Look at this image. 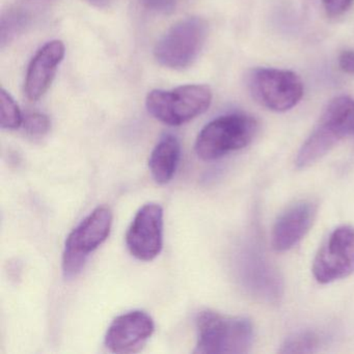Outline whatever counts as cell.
<instances>
[{"label":"cell","instance_id":"6da1fadb","mask_svg":"<svg viewBox=\"0 0 354 354\" xmlns=\"http://www.w3.org/2000/svg\"><path fill=\"white\" fill-rule=\"evenodd\" d=\"M196 330L194 353L243 354L248 352L254 339V327L248 319L210 310L198 315Z\"/></svg>","mask_w":354,"mask_h":354},{"label":"cell","instance_id":"7a4b0ae2","mask_svg":"<svg viewBox=\"0 0 354 354\" xmlns=\"http://www.w3.org/2000/svg\"><path fill=\"white\" fill-rule=\"evenodd\" d=\"M354 134V99H333L321 115L310 138L300 149L296 165L306 167L322 158L339 140Z\"/></svg>","mask_w":354,"mask_h":354},{"label":"cell","instance_id":"3957f363","mask_svg":"<svg viewBox=\"0 0 354 354\" xmlns=\"http://www.w3.org/2000/svg\"><path fill=\"white\" fill-rule=\"evenodd\" d=\"M257 131L258 123L250 115L233 113L217 118L198 133L196 154L205 161L216 160L245 148L254 140Z\"/></svg>","mask_w":354,"mask_h":354},{"label":"cell","instance_id":"277c9868","mask_svg":"<svg viewBox=\"0 0 354 354\" xmlns=\"http://www.w3.org/2000/svg\"><path fill=\"white\" fill-rule=\"evenodd\" d=\"M212 92L204 84H187L174 90L149 93L146 106L149 113L169 126H180L204 113L210 106Z\"/></svg>","mask_w":354,"mask_h":354},{"label":"cell","instance_id":"5b68a950","mask_svg":"<svg viewBox=\"0 0 354 354\" xmlns=\"http://www.w3.org/2000/svg\"><path fill=\"white\" fill-rule=\"evenodd\" d=\"M208 24L200 17H189L171 26L156 43L154 57L163 67L186 69L196 62L206 42Z\"/></svg>","mask_w":354,"mask_h":354},{"label":"cell","instance_id":"8992f818","mask_svg":"<svg viewBox=\"0 0 354 354\" xmlns=\"http://www.w3.org/2000/svg\"><path fill=\"white\" fill-rule=\"evenodd\" d=\"M113 212L109 207L101 206L70 233L66 240L63 257L66 279H73L82 272L90 254L109 238Z\"/></svg>","mask_w":354,"mask_h":354},{"label":"cell","instance_id":"52a82bcc","mask_svg":"<svg viewBox=\"0 0 354 354\" xmlns=\"http://www.w3.org/2000/svg\"><path fill=\"white\" fill-rule=\"evenodd\" d=\"M246 84L250 95L259 104L277 113L293 109L304 95V84L299 76L287 70H250Z\"/></svg>","mask_w":354,"mask_h":354},{"label":"cell","instance_id":"ba28073f","mask_svg":"<svg viewBox=\"0 0 354 354\" xmlns=\"http://www.w3.org/2000/svg\"><path fill=\"white\" fill-rule=\"evenodd\" d=\"M354 272V229L337 227L317 254L313 264L315 279L328 283L349 277Z\"/></svg>","mask_w":354,"mask_h":354},{"label":"cell","instance_id":"9c48e42d","mask_svg":"<svg viewBox=\"0 0 354 354\" xmlns=\"http://www.w3.org/2000/svg\"><path fill=\"white\" fill-rule=\"evenodd\" d=\"M126 243L132 256L145 262L154 260L163 246V210L159 205L140 209L128 230Z\"/></svg>","mask_w":354,"mask_h":354},{"label":"cell","instance_id":"30bf717a","mask_svg":"<svg viewBox=\"0 0 354 354\" xmlns=\"http://www.w3.org/2000/svg\"><path fill=\"white\" fill-rule=\"evenodd\" d=\"M153 319L142 310H133L115 318L105 335V345L115 353L140 351L154 333Z\"/></svg>","mask_w":354,"mask_h":354},{"label":"cell","instance_id":"8fae6325","mask_svg":"<svg viewBox=\"0 0 354 354\" xmlns=\"http://www.w3.org/2000/svg\"><path fill=\"white\" fill-rule=\"evenodd\" d=\"M65 53L64 43L55 40L45 44L32 57L24 84V92L30 101L39 100L47 92Z\"/></svg>","mask_w":354,"mask_h":354},{"label":"cell","instance_id":"7c38bea8","mask_svg":"<svg viewBox=\"0 0 354 354\" xmlns=\"http://www.w3.org/2000/svg\"><path fill=\"white\" fill-rule=\"evenodd\" d=\"M316 206L310 202H300L281 215L273 227L272 246L285 252L295 246L312 227Z\"/></svg>","mask_w":354,"mask_h":354},{"label":"cell","instance_id":"4fadbf2b","mask_svg":"<svg viewBox=\"0 0 354 354\" xmlns=\"http://www.w3.org/2000/svg\"><path fill=\"white\" fill-rule=\"evenodd\" d=\"M245 274L248 287L259 298L270 302L279 299L283 292L281 279L260 254H250L246 261Z\"/></svg>","mask_w":354,"mask_h":354},{"label":"cell","instance_id":"5bb4252c","mask_svg":"<svg viewBox=\"0 0 354 354\" xmlns=\"http://www.w3.org/2000/svg\"><path fill=\"white\" fill-rule=\"evenodd\" d=\"M180 156L181 147L175 136H165L161 138L149 160V167L153 179L161 185L169 183L177 171Z\"/></svg>","mask_w":354,"mask_h":354},{"label":"cell","instance_id":"9a60e30c","mask_svg":"<svg viewBox=\"0 0 354 354\" xmlns=\"http://www.w3.org/2000/svg\"><path fill=\"white\" fill-rule=\"evenodd\" d=\"M320 346V337L313 331L294 333L286 339L279 350L281 353H314Z\"/></svg>","mask_w":354,"mask_h":354},{"label":"cell","instance_id":"2e32d148","mask_svg":"<svg viewBox=\"0 0 354 354\" xmlns=\"http://www.w3.org/2000/svg\"><path fill=\"white\" fill-rule=\"evenodd\" d=\"M24 123V117L13 97L1 88L0 92V125L3 129H18Z\"/></svg>","mask_w":354,"mask_h":354},{"label":"cell","instance_id":"e0dca14e","mask_svg":"<svg viewBox=\"0 0 354 354\" xmlns=\"http://www.w3.org/2000/svg\"><path fill=\"white\" fill-rule=\"evenodd\" d=\"M24 130L30 138H41L50 130V120L40 113H28L24 119Z\"/></svg>","mask_w":354,"mask_h":354},{"label":"cell","instance_id":"ac0fdd59","mask_svg":"<svg viewBox=\"0 0 354 354\" xmlns=\"http://www.w3.org/2000/svg\"><path fill=\"white\" fill-rule=\"evenodd\" d=\"M53 0H19L15 7L28 16L30 20L47 9Z\"/></svg>","mask_w":354,"mask_h":354},{"label":"cell","instance_id":"d6986e66","mask_svg":"<svg viewBox=\"0 0 354 354\" xmlns=\"http://www.w3.org/2000/svg\"><path fill=\"white\" fill-rule=\"evenodd\" d=\"M354 0H322L327 15L331 18L343 16L351 8Z\"/></svg>","mask_w":354,"mask_h":354},{"label":"cell","instance_id":"ffe728a7","mask_svg":"<svg viewBox=\"0 0 354 354\" xmlns=\"http://www.w3.org/2000/svg\"><path fill=\"white\" fill-rule=\"evenodd\" d=\"M140 3L151 11L165 14L171 13L176 6V0H140Z\"/></svg>","mask_w":354,"mask_h":354},{"label":"cell","instance_id":"44dd1931","mask_svg":"<svg viewBox=\"0 0 354 354\" xmlns=\"http://www.w3.org/2000/svg\"><path fill=\"white\" fill-rule=\"evenodd\" d=\"M339 66L345 73L354 75V51H343L339 57Z\"/></svg>","mask_w":354,"mask_h":354},{"label":"cell","instance_id":"7402d4cb","mask_svg":"<svg viewBox=\"0 0 354 354\" xmlns=\"http://www.w3.org/2000/svg\"><path fill=\"white\" fill-rule=\"evenodd\" d=\"M90 5L98 8V9H107L113 5L115 0H86Z\"/></svg>","mask_w":354,"mask_h":354}]
</instances>
